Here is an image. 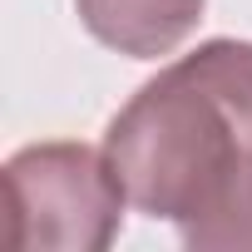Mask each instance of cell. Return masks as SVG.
I'll return each instance as SVG.
<instances>
[{
    "instance_id": "3",
    "label": "cell",
    "mask_w": 252,
    "mask_h": 252,
    "mask_svg": "<svg viewBox=\"0 0 252 252\" xmlns=\"http://www.w3.org/2000/svg\"><path fill=\"white\" fill-rule=\"evenodd\" d=\"M208 0H74L84 30L134 60L173 55L203 20Z\"/></svg>"
},
{
    "instance_id": "1",
    "label": "cell",
    "mask_w": 252,
    "mask_h": 252,
    "mask_svg": "<svg viewBox=\"0 0 252 252\" xmlns=\"http://www.w3.org/2000/svg\"><path fill=\"white\" fill-rule=\"evenodd\" d=\"M104 154L129 203L188 247H252V45L208 40L124 104Z\"/></svg>"
},
{
    "instance_id": "2",
    "label": "cell",
    "mask_w": 252,
    "mask_h": 252,
    "mask_svg": "<svg viewBox=\"0 0 252 252\" xmlns=\"http://www.w3.org/2000/svg\"><path fill=\"white\" fill-rule=\"evenodd\" d=\"M124 183L109 154L35 144L5 163V237L15 252H104L124 222Z\"/></svg>"
}]
</instances>
